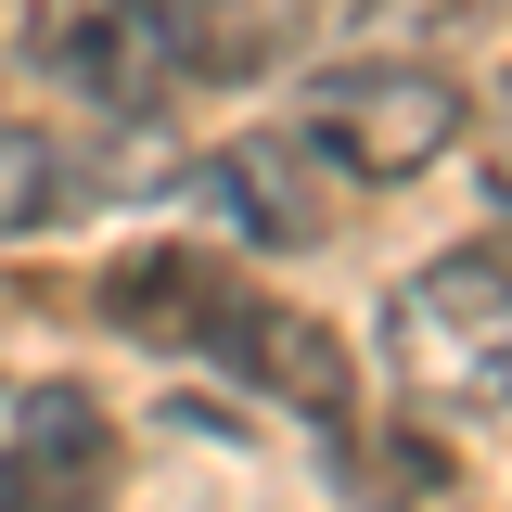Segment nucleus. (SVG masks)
<instances>
[{
	"label": "nucleus",
	"instance_id": "obj_1",
	"mask_svg": "<svg viewBox=\"0 0 512 512\" xmlns=\"http://www.w3.org/2000/svg\"><path fill=\"white\" fill-rule=\"evenodd\" d=\"M448 141H461V77H436V64H333L295 103V154L333 192H397Z\"/></svg>",
	"mask_w": 512,
	"mask_h": 512
},
{
	"label": "nucleus",
	"instance_id": "obj_2",
	"mask_svg": "<svg viewBox=\"0 0 512 512\" xmlns=\"http://www.w3.org/2000/svg\"><path fill=\"white\" fill-rule=\"evenodd\" d=\"M384 372L423 410H512V308L474 256H436L384 295Z\"/></svg>",
	"mask_w": 512,
	"mask_h": 512
},
{
	"label": "nucleus",
	"instance_id": "obj_3",
	"mask_svg": "<svg viewBox=\"0 0 512 512\" xmlns=\"http://www.w3.org/2000/svg\"><path fill=\"white\" fill-rule=\"evenodd\" d=\"M26 64L90 116H154L167 103V52L141 26V0H26Z\"/></svg>",
	"mask_w": 512,
	"mask_h": 512
},
{
	"label": "nucleus",
	"instance_id": "obj_4",
	"mask_svg": "<svg viewBox=\"0 0 512 512\" xmlns=\"http://www.w3.org/2000/svg\"><path fill=\"white\" fill-rule=\"evenodd\" d=\"M218 372L244 384V397H269V410L320 423V436H346V410H359V359H346V333L308 320V308H282V295H244V308H231Z\"/></svg>",
	"mask_w": 512,
	"mask_h": 512
},
{
	"label": "nucleus",
	"instance_id": "obj_5",
	"mask_svg": "<svg viewBox=\"0 0 512 512\" xmlns=\"http://www.w3.org/2000/svg\"><path fill=\"white\" fill-rule=\"evenodd\" d=\"M0 512H116V423L90 384H39L0 436Z\"/></svg>",
	"mask_w": 512,
	"mask_h": 512
},
{
	"label": "nucleus",
	"instance_id": "obj_6",
	"mask_svg": "<svg viewBox=\"0 0 512 512\" xmlns=\"http://www.w3.org/2000/svg\"><path fill=\"white\" fill-rule=\"evenodd\" d=\"M244 295L256 282L231 256H192V244H154V256H116L103 269V320L128 346H154V359H218V333H231Z\"/></svg>",
	"mask_w": 512,
	"mask_h": 512
},
{
	"label": "nucleus",
	"instance_id": "obj_7",
	"mask_svg": "<svg viewBox=\"0 0 512 512\" xmlns=\"http://www.w3.org/2000/svg\"><path fill=\"white\" fill-rule=\"evenodd\" d=\"M192 192H205L244 244H320V231H333V180L295 154V128H244V141L192 154Z\"/></svg>",
	"mask_w": 512,
	"mask_h": 512
},
{
	"label": "nucleus",
	"instance_id": "obj_8",
	"mask_svg": "<svg viewBox=\"0 0 512 512\" xmlns=\"http://www.w3.org/2000/svg\"><path fill=\"white\" fill-rule=\"evenodd\" d=\"M141 26H154V52H167V90H244V77H269V64L295 52L282 39V13L269 0H141Z\"/></svg>",
	"mask_w": 512,
	"mask_h": 512
},
{
	"label": "nucleus",
	"instance_id": "obj_9",
	"mask_svg": "<svg viewBox=\"0 0 512 512\" xmlns=\"http://www.w3.org/2000/svg\"><path fill=\"white\" fill-rule=\"evenodd\" d=\"M77 205H90V167L64 154L52 128L0 116V231H52V218H77Z\"/></svg>",
	"mask_w": 512,
	"mask_h": 512
},
{
	"label": "nucleus",
	"instance_id": "obj_10",
	"mask_svg": "<svg viewBox=\"0 0 512 512\" xmlns=\"http://www.w3.org/2000/svg\"><path fill=\"white\" fill-rule=\"evenodd\" d=\"M448 461L436 436H372V448H346V500L359 512H423V500H448Z\"/></svg>",
	"mask_w": 512,
	"mask_h": 512
},
{
	"label": "nucleus",
	"instance_id": "obj_11",
	"mask_svg": "<svg viewBox=\"0 0 512 512\" xmlns=\"http://www.w3.org/2000/svg\"><path fill=\"white\" fill-rule=\"evenodd\" d=\"M269 13H282V39H295V52H320V39H346V26H372L384 0H269Z\"/></svg>",
	"mask_w": 512,
	"mask_h": 512
},
{
	"label": "nucleus",
	"instance_id": "obj_12",
	"mask_svg": "<svg viewBox=\"0 0 512 512\" xmlns=\"http://www.w3.org/2000/svg\"><path fill=\"white\" fill-rule=\"evenodd\" d=\"M384 13H397V26H487L500 0H384Z\"/></svg>",
	"mask_w": 512,
	"mask_h": 512
},
{
	"label": "nucleus",
	"instance_id": "obj_13",
	"mask_svg": "<svg viewBox=\"0 0 512 512\" xmlns=\"http://www.w3.org/2000/svg\"><path fill=\"white\" fill-rule=\"evenodd\" d=\"M461 256L487 269V295H500V308H512V218H500V231H487V244H461Z\"/></svg>",
	"mask_w": 512,
	"mask_h": 512
}]
</instances>
